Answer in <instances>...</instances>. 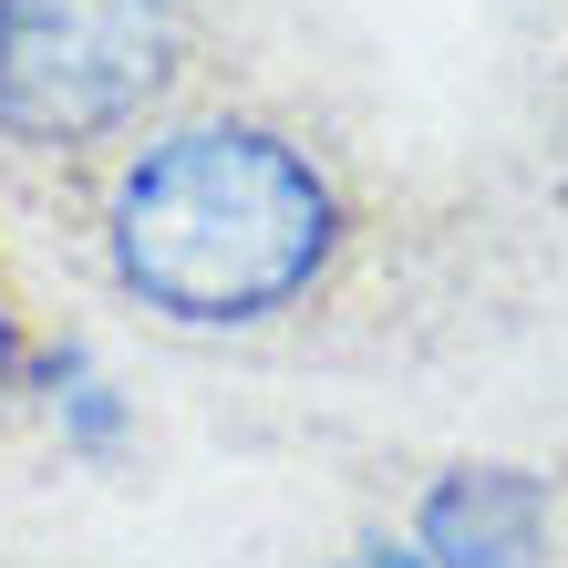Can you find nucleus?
<instances>
[{"label":"nucleus","instance_id":"obj_1","mask_svg":"<svg viewBox=\"0 0 568 568\" xmlns=\"http://www.w3.org/2000/svg\"><path fill=\"white\" fill-rule=\"evenodd\" d=\"M104 270L176 331H258L300 311L352 239L342 176L270 114H186L114 155L93 207Z\"/></svg>","mask_w":568,"mask_h":568},{"label":"nucleus","instance_id":"obj_2","mask_svg":"<svg viewBox=\"0 0 568 568\" xmlns=\"http://www.w3.org/2000/svg\"><path fill=\"white\" fill-rule=\"evenodd\" d=\"M196 0H0V145L83 165L186 83Z\"/></svg>","mask_w":568,"mask_h":568},{"label":"nucleus","instance_id":"obj_3","mask_svg":"<svg viewBox=\"0 0 568 568\" xmlns=\"http://www.w3.org/2000/svg\"><path fill=\"white\" fill-rule=\"evenodd\" d=\"M558 496L527 465H455L414 507V558L424 568H548Z\"/></svg>","mask_w":568,"mask_h":568},{"label":"nucleus","instance_id":"obj_4","mask_svg":"<svg viewBox=\"0 0 568 568\" xmlns=\"http://www.w3.org/2000/svg\"><path fill=\"white\" fill-rule=\"evenodd\" d=\"M52 414H62V434H73L83 455H114L124 445V404H114V383L93 373L83 352H52Z\"/></svg>","mask_w":568,"mask_h":568},{"label":"nucleus","instance_id":"obj_5","mask_svg":"<svg viewBox=\"0 0 568 568\" xmlns=\"http://www.w3.org/2000/svg\"><path fill=\"white\" fill-rule=\"evenodd\" d=\"M11 393H21V321H11V300H0V414H11Z\"/></svg>","mask_w":568,"mask_h":568},{"label":"nucleus","instance_id":"obj_6","mask_svg":"<svg viewBox=\"0 0 568 568\" xmlns=\"http://www.w3.org/2000/svg\"><path fill=\"white\" fill-rule=\"evenodd\" d=\"M362 568H424V558H393V548H383V558H362Z\"/></svg>","mask_w":568,"mask_h":568}]
</instances>
